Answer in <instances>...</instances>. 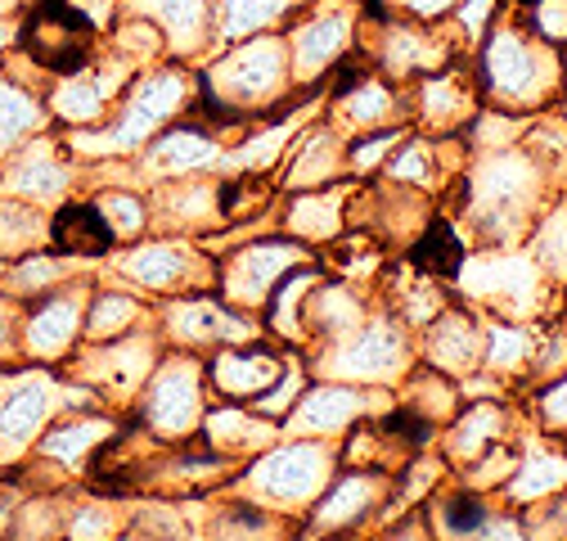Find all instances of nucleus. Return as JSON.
Masks as SVG:
<instances>
[{
    "label": "nucleus",
    "mask_w": 567,
    "mask_h": 541,
    "mask_svg": "<svg viewBox=\"0 0 567 541\" xmlns=\"http://www.w3.org/2000/svg\"><path fill=\"white\" fill-rule=\"evenodd\" d=\"M473 82L491 109L532 113L558 95V45L540 41L518 14H501L477 41Z\"/></svg>",
    "instance_id": "obj_1"
},
{
    "label": "nucleus",
    "mask_w": 567,
    "mask_h": 541,
    "mask_svg": "<svg viewBox=\"0 0 567 541\" xmlns=\"http://www.w3.org/2000/svg\"><path fill=\"white\" fill-rule=\"evenodd\" d=\"M289 86H293V68H289L284 32H257V37L230 41V50L198 78V91L212 104H221L230 122L270 109Z\"/></svg>",
    "instance_id": "obj_2"
},
{
    "label": "nucleus",
    "mask_w": 567,
    "mask_h": 541,
    "mask_svg": "<svg viewBox=\"0 0 567 541\" xmlns=\"http://www.w3.org/2000/svg\"><path fill=\"white\" fill-rule=\"evenodd\" d=\"M95 37L100 28L73 0H37L14 32V45L37 73L59 82V78L82 73L86 63H95Z\"/></svg>",
    "instance_id": "obj_3"
},
{
    "label": "nucleus",
    "mask_w": 567,
    "mask_h": 541,
    "mask_svg": "<svg viewBox=\"0 0 567 541\" xmlns=\"http://www.w3.org/2000/svg\"><path fill=\"white\" fill-rule=\"evenodd\" d=\"M357 23H361V0H311L298 19L284 28L293 86L324 82L333 73V63L357 50Z\"/></svg>",
    "instance_id": "obj_4"
},
{
    "label": "nucleus",
    "mask_w": 567,
    "mask_h": 541,
    "mask_svg": "<svg viewBox=\"0 0 567 541\" xmlns=\"http://www.w3.org/2000/svg\"><path fill=\"white\" fill-rule=\"evenodd\" d=\"M194 78L185 73L181 63H163V68H150L140 82H131L122 91V109H117V122H113V150H135V145H150L154 135L181 113L194 104Z\"/></svg>",
    "instance_id": "obj_5"
},
{
    "label": "nucleus",
    "mask_w": 567,
    "mask_h": 541,
    "mask_svg": "<svg viewBox=\"0 0 567 541\" xmlns=\"http://www.w3.org/2000/svg\"><path fill=\"white\" fill-rule=\"evenodd\" d=\"M477 82H473V68H460L455 59L437 73H423L419 91L410 100V118L429 131V135H455L464 122L477 118Z\"/></svg>",
    "instance_id": "obj_6"
},
{
    "label": "nucleus",
    "mask_w": 567,
    "mask_h": 541,
    "mask_svg": "<svg viewBox=\"0 0 567 541\" xmlns=\"http://www.w3.org/2000/svg\"><path fill=\"white\" fill-rule=\"evenodd\" d=\"M307 253L289 239H261L239 248L226 266H221V289L235 307H266L270 289L289 276V266H298Z\"/></svg>",
    "instance_id": "obj_7"
},
{
    "label": "nucleus",
    "mask_w": 567,
    "mask_h": 541,
    "mask_svg": "<svg viewBox=\"0 0 567 541\" xmlns=\"http://www.w3.org/2000/svg\"><path fill=\"white\" fill-rule=\"evenodd\" d=\"M117 14H140L163 32L172 59H198L217 41V6L212 0H122Z\"/></svg>",
    "instance_id": "obj_8"
},
{
    "label": "nucleus",
    "mask_w": 567,
    "mask_h": 541,
    "mask_svg": "<svg viewBox=\"0 0 567 541\" xmlns=\"http://www.w3.org/2000/svg\"><path fill=\"white\" fill-rule=\"evenodd\" d=\"M126 82H131V63L126 59H117V54L113 59H95V63L82 68V73L59 78L54 113L68 118V122H95L122 100Z\"/></svg>",
    "instance_id": "obj_9"
},
{
    "label": "nucleus",
    "mask_w": 567,
    "mask_h": 541,
    "mask_svg": "<svg viewBox=\"0 0 567 541\" xmlns=\"http://www.w3.org/2000/svg\"><path fill=\"white\" fill-rule=\"evenodd\" d=\"M410 118V100L396 95V86L379 73H365L351 86L333 91V131L338 135H365L379 126H401Z\"/></svg>",
    "instance_id": "obj_10"
},
{
    "label": "nucleus",
    "mask_w": 567,
    "mask_h": 541,
    "mask_svg": "<svg viewBox=\"0 0 567 541\" xmlns=\"http://www.w3.org/2000/svg\"><path fill=\"white\" fill-rule=\"evenodd\" d=\"M122 270L145 285V289H158V294H185L194 285L207 280V262L189 248V244H176V239H154V244H140L122 257Z\"/></svg>",
    "instance_id": "obj_11"
},
{
    "label": "nucleus",
    "mask_w": 567,
    "mask_h": 541,
    "mask_svg": "<svg viewBox=\"0 0 567 541\" xmlns=\"http://www.w3.org/2000/svg\"><path fill=\"white\" fill-rule=\"evenodd\" d=\"M217 154H221V145H217V126H212V122H181V126L158 131L154 141H150L145 167H150L154 176H172V181H181V176L203 172Z\"/></svg>",
    "instance_id": "obj_12"
},
{
    "label": "nucleus",
    "mask_w": 567,
    "mask_h": 541,
    "mask_svg": "<svg viewBox=\"0 0 567 541\" xmlns=\"http://www.w3.org/2000/svg\"><path fill=\"white\" fill-rule=\"evenodd\" d=\"M167 334L181 348H207V344H235V338L252 334V320L226 303L185 298L167 312Z\"/></svg>",
    "instance_id": "obj_13"
},
{
    "label": "nucleus",
    "mask_w": 567,
    "mask_h": 541,
    "mask_svg": "<svg viewBox=\"0 0 567 541\" xmlns=\"http://www.w3.org/2000/svg\"><path fill=\"white\" fill-rule=\"evenodd\" d=\"M405 361V338L392 320H374L365 329H357L347 338V344H338L333 353V370L338 375H357V379H379V375H392L401 370Z\"/></svg>",
    "instance_id": "obj_14"
},
{
    "label": "nucleus",
    "mask_w": 567,
    "mask_h": 541,
    "mask_svg": "<svg viewBox=\"0 0 567 541\" xmlns=\"http://www.w3.org/2000/svg\"><path fill=\"white\" fill-rule=\"evenodd\" d=\"M45 239L59 248V253H73V257H100L117 244L109 217L100 213V203L86 198V203H63V208L50 217L45 226Z\"/></svg>",
    "instance_id": "obj_15"
},
{
    "label": "nucleus",
    "mask_w": 567,
    "mask_h": 541,
    "mask_svg": "<svg viewBox=\"0 0 567 541\" xmlns=\"http://www.w3.org/2000/svg\"><path fill=\"white\" fill-rule=\"evenodd\" d=\"M198 411V366L189 357H167L163 370L154 375V397L150 416L163 433H181Z\"/></svg>",
    "instance_id": "obj_16"
},
{
    "label": "nucleus",
    "mask_w": 567,
    "mask_h": 541,
    "mask_svg": "<svg viewBox=\"0 0 567 541\" xmlns=\"http://www.w3.org/2000/svg\"><path fill=\"white\" fill-rule=\"evenodd\" d=\"M217 6V41H244L257 32H284L311 0H212Z\"/></svg>",
    "instance_id": "obj_17"
},
{
    "label": "nucleus",
    "mask_w": 567,
    "mask_h": 541,
    "mask_svg": "<svg viewBox=\"0 0 567 541\" xmlns=\"http://www.w3.org/2000/svg\"><path fill=\"white\" fill-rule=\"evenodd\" d=\"M347 163V150H342V135L333 126H311L293 159H289V172H284V185L293 190H316V185H329L338 176V167Z\"/></svg>",
    "instance_id": "obj_18"
},
{
    "label": "nucleus",
    "mask_w": 567,
    "mask_h": 541,
    "mask_svg": "<svg viewBox=\"0 0 567 541\" xmlns=\"http://www.w3.org/2000/svg\"><path fill=\"white\" fill-rule=\"evenodd\" d=\"M82 329V303L73 294H50L23 325V338L37 357H59Z\"/></svg>",
    "instance_id": "obj_19"
},
{
    "label": "nucleus",
    "mask_w": 567,
    "mask_h": 541,
    "mask_svg": "<svg viewBox=\"0 0 567 541\" xmlns=\"http://www.w3.org/2000/svg\"><path fill=\"white\" fill-rule=\"evenodd\" d=\"M279 379V357L266 348H221L212 357V384L230 397H252Z\"/></svg>",
    "instance_id": "obj_20"
},
{
    "label": "nucleus",
    "mask_w": 567,
    "mask_h": 541,
    "mask_svg": "<svg viewBox=\"0 0 567 541\" xmlns=\"http://www.w3.org/2000/svg\"><path fill=\"white\" fill-rule=\"evenodd\" d=\"M429 357L446 370H468L482 361V329L473 316L446 307L437 320H433V334H429Z\"/></svg>",
    "instance_id": "obj_21"
},
{
    "label": "nucleus",
    "mask_w": 567,
    "mask_h": 541,
    "mask_svg": "<svg viewBox=\"0 0 567 541\" xmlns=\"http://www.w3.org/2000/svg\"><path fill=\"white\" fill-rule=\"evenodd\" d=\"M410 266L423 270V276H433V280H451L460 276V266H464V244L455 235V226L446 217L429 222L419 231L414 248H410Z\"/></svg>",
    "instance_id": "obj_22"
},
{
    "label": "nucleus",
    "mask_w": 567,
    "mask_h": 541,
    "mask_svg": "<svg viewBox=\"0 0 567 541\" xmlns=\"http://www.w3.org/2000/svg\"><path fill=\"white\" fill-rule=\"evenodd\" d=\"M6 185H10L14 194H23V198H54V194L68 185V167L54 159V150H50L45 141H37V145H28V150L14 159Z\"/></svg>",
    "instance_id": "obj_23"
},
{
    "label": "nucleus",
    "mask_w": 567,
    "mask_h": 541,
    "mask_svg": "<svg viewBox=\"0 0 567 541\" xmlns=\"http://www.w3.org/2000/svg\"><path fill=\"white\" fill-rule=\"evenodd\" d=\"M347 222V203L342 190H324V194H302L289 203V231L307 244H329L338 235V226Z\"/></svg>",
    "instance_id": "obj_24"
},
{
    "label": "nucleus",
    "mask_w": 567,
    "mask_h": 541,
    "mask_svg": "<svg viewBox=\"0 0 567 541\" xmlns=\"http://www.w3.org/2000/svg\"><path fill=\"white\" fill-rule=\"evenodd\" d=\"M41 118H45V109L37 104V95L28 86L0 82V154L14 150L28 131H37Z\"/></svg>",
    "instance_id": "obj_25"
},
{
    "label": "nucleus",
    "mask_w": 567,
    "mask_h": 541,
    "mask_svg": "<svg viewBox=\"0 0 567 541\" xmlns=\"http://www.w3.org/2000/svg\"><path fill=\"white\" fill-rule=\"evenodd\" d=\"M113 45H117V59H126L131 68H135V63H154V59L167 54L163 32H158L150 19H140V14H122V19H117Z\"/></svg>",
    "instance_id": "obj_26"
},
{
    "label": "nucleus",
    "mask_w": 567,
    "mask_h": 541,
    "mask_svg": "<svg viewBox=\"0 0 567 541\" xmlns=\"http://www.w3.org/2000/svg\"><path fill=\"white\" fill-rule=\"evenodd\" d=\"M45 239L41 213H32V203H0V253H28Z\"/></svg>",
    "instance_id": "obj_27"
},
{
    "label": "nucleus",
    "mask_w": 567,
    "mask_h": 541,
    "mask_svg": "<svg viewBox=\"0 0 567 541\" xmlns=\"http://www.w3.org/2000/svg\"><path fill=\"white\" fill-rule=\"evenodd\" d=\"M536 262L554 280H567V203L549 208L536 226Z\"/></svg>",
    "instance_id": "obj_28"
},
{
    "label": "nucleus",
    "mask_w": 567,
    "mask_h": 541,
    "mask_svg": "<svg viewBox=\"0 0 567 541\" xmlns=\"http://www.w3.org/2000/svg\"><path fill=\"white\" fill-rule=\"evenodd\" d=\"M320 451H311V447H302V451H279L266 469H261V479L275 488V492H298V488H307L316 473H320V460H316Z\"/></svg>",
    "instance_id": "obj_29"
},
{
    "label": "nucleus",
    "mask_w": 567,
    "mask_h": 541,
    "mask_svg": "<svg viewBox=\"0 0 567 541\" xmlns=\"http://www.w3.org/2000/svg\"><path fill=\"white\" fill-rule=\"evenodd\" d=\"M41 411H45V384L32 379L28 388H19L6 406H0V433L6 438H28L37 429V420H41Z\"/></svg>",
    "instance_id": "obj_30"
},
{
    "label": "nucleus",
    "mask_w": 567,
    "mask_h": 541,
    "mask_svg": "<svg viewBox=\"0 0 567 541\" xmlns=\"http://www.w3.org/2000/svg\"><path fill=\"white\" fill-rule=\"evenodd\" d=\"M361 406V397L351 392V388H342V384H333V388H316L307 401H302V425H316V429H329V425H342L351 411Z\"/></svg>",
    "instance_id": "obj_31"
},
{
    "label": "nucleus",
    "mask_w": 567,
    "mask_h": 541,
    "mask_svg": "<svg viewBox=\"0 0 567 541\" xmlns=\"http://www.w3.org/2000/svg\"><path fill=\"white\" fill-rule=\"evenodd\" d=\"M140 320V303L126 298V294H100L86 312V334L91 338H113V334H126V325Z\"/></svg>",
    "instance_id": "obj_32"
},
{
    "label": "nucleus",
    "mask_w": 567,
    "mask_h": 541,
    "mask_svg": "<svg viewBox=\"0 0 567 541\" xmlns=\"http://www.w3.org/2000/svg\"><path fill=\"white\" fill-rule=\"evenodd\" d=\"M95 203H100V213L109 217V226H113L117 239H131V235H140V231L150 226V208L135 194H126V190H109Z\"/></svg>",
    "instance_id": "obj_33"
},
{
    "label": "nucleus",
    "mask_w": 567,
    "mask_h": 541,
    "mask_svg": "<svg viewBox=\"0 0 567 541\" xmlns=\"http://www.w3.org/2000/svg\"><path fill=\"white\" fill-rule=\"evenodd\" d=\"M532 353H536V348H532L527 329H509V325H491L486 348H482V357H486L491 366H523Z\"/></svg>",
    "instance_id": "obj_34"
},
{
    "label": "nucleus",
    "mask_w": 567,
    "mask_h": 541,
    "mask_svg": "<svg viewBox=\"0 0 567 541\" xmlns=\"http://www.w3.org/2000/svg\"><path fill=\"white\" fill-rule=\"evenodd\" d=\"M540 41L563 45L567 41V0H532V6L518 14Z\"/></svg>",
    "instance_id": "obj_35"
},
{
    "label": "nucleus",
    "mask_w": 567,
    "mask_h": 541,
    "mask_svg": "<svg viewBox=\"0 0 567 541\" xmlns=\"http://www.w3.org/2000/svg\"><path fill=\"white\" fill-rule=\"evenodd\" d=\"M383 6L401 19H414V23H446L455 0H383Z\"/></svg>",
    "instance_id": "obj_36"
},
{
    "label": "nucleus",
    "mask_w": 567,
    "mask_h": 541,
    "mask_svg": "<svg viewBox=\"0 0 567 541\" xmlns=\"http://www.w3.org/2000/svg\"><path fill=\"white\" fill-rule=\"evenodd\" d=\"M54 280H59V262H50V257H28V262H19V270H14V289H19V294L50 289Z\"/></svg>",
    "instance_id": "obj_37"
},
{
    "label": "nucleus",
    "mask_w": 567,
    "mask_h": 541,
    "mask_svg": "<svg viewBox=\"0 0 567 541\" xmlns=\"http://www.w3.org/2000/svg\"><path fill=\"white\" fill-rule=\"evenodd\" d=\"M95 433H100V425H68V429H54L45 447H50L54 456H63V460H73L78 451H86V447L95 442Z\"/></svg>",
    "instance_id": "obj_38"
},
{
    "label": "nucleus",
    "mask_w": 567,
    "mask_h": 541,
    "mask_svg": "<svg viewBox=\"0 0 567 541\" xmlns=\"http://www.w3.org/2000/svg\"><path fill=\"white\" fill-rule=\"evenodd\" d=\"M365 497H370V483H365V479H351L347 488H338V492L329 497V506L320 510V519H347V514H357V510L365 506Z\"/></svg>",
    "instance_id": "obj_39"
},
{
    "label": "nucleus",
    "mask_w": 567,
    "mask_h": 541,
    "mask_svg": "<svg viewBox=\"0 0 567 541\" xmlns=\"http://www.w3.org/2000/svg\"><path fill=\"white\" fill-rule=\"evenodd\" d=\"M482 519H486V510H482L477 497H451V506H446V523H451V532H477Z\"/></svg>",
    "instance_id": "obj_40"
},
{
    "label": "nucleus",
    "mask_w": 567,
    "mask_h": 541,
    "mask_svg": "<svg viewBox=\"0 0 567 541\" xmlns=\"http://www.w3.org/2000/svg\"><path fill=\"white\" fill-rule=\"evenodd\" d=\"M545 411H549V420L567 425V379L549 384V392H545Z\"/></svg>",
    "instance_id": "obj_41"
},
{
    "label": "nucleus",
    "mask_w": 567,
    "mask_h": 541,
    "mask_svg": "<svg viewBox=\"0 0 567 541\" xmlns=\"http://www.w3.org/2000/svg\"><path fill=\"white\" fill-rule=\"evenodd\" d=\"M558 95H567V41L558 45Z\"/></svg>",
    "instance_id": "obj_42"
},
{
    "label": "nucleus",
    "mask_w": 567,
    "mask_h": 541,
    "mask_svg": "<svg viewBox=\"0 0 567 541\" xmlns=\"http://www.w3.org/2000/svg\"><path fill=\"white\" fill-rule=\"evenodd\" d=\"M6 348H10V307L0 303V353H6Z\"/></svg>",
    "instance_id": "obj_43"
},
{
    "label": "nucleus",
    "mask_w": 567,
    "mask_h": 541,
    "mask_svg": "<svg viewBox=\"0 0 567 541\" xmlns=\"http://www.w3.org/2000/svg\"><path fill=\"white\" fill-rule=\"evenodd\" d=\"M14 32H19V28H10V23H0V54H6V45L14 41Z\"/></svg>",
    "instance_id": "obj_44"
}]
</instances>
